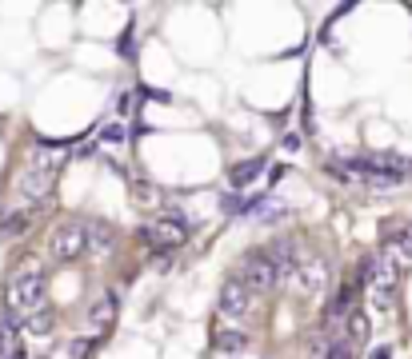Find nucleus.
Here are the masks:
<instances>
[{"instance_id":"1","label":"nucleus","mask_w":412,"mask_h":359,"mask_svg":"<svg viewBox=\"0 0 412 359\" xmlns=\"http://www.w3.org/2000/svg\"><path fill=\"white\" fill-rule=\"evenodd\" d=\"M4 303H8V320L20 323L25 315L44 308V272H40L37 260H25L13 272L8 287H4Z\"/></svg>"},{"instance_id":"2","label":"nucleus","mask_w":412,"mask_h":359,"mask_svg":"<svg viewBox=\"0 0 412 359\" xmlns=\"http://www.w3.org/2000/svg\"><path fill=\"white\" fill-rule=\"evenodd\" d=\"M140 244L149 252H173L185 244L188 235V223L180 220V216H156V220H144L140 223Z\"/></svg>"},{"instance_id":"3","label":"nucleus","mask_w":412,"mask_h":359,"mask_svg":"<svg viewBox=\"0 0 412 359\" xmlns=\"http://www.w3.org/2000/svg\"><path fill=\"white\" fill-rule=\"evenodd\" d=\"M85 223L88 220H61L56 228H52V235H49V256L52 260L68 263V260H80V256H85L88 252Z\"/></svg>"},{"instance_id":"4","label":"nucleus","mask_w":412,"mask_h":359,"mask_svg":"<svg viewBox=\"0 0 412 359\" xmlns=\"http://www.w3.org/2000/svg\"><path fill=\"white\" fill-rule=\"evenodd\" d=\"M237 280L249 292H273V287H280V268L268 252H249L237 268Z\"/></svg>"},{"instance_id":"5","label":"nucleus","mask_w":412,"mask_h":359,"mask_svg":"<svg viewBox=\"0 0 412 359\" xmlns=\"http://www.w3.org/2000/svg\"><path fill=\"white\" fill-rule=\"evenodd\" d=\"M280 287L296 292V296H316V292H325L328 287V263L320 260V256H304V252H300L296 268L288 272V280Z\"/></svg>"},{"instance_id":"6","label":"nucleus","mask_w":412,"mask_h":359,"mask_svg":"<svg viewBox=\"0 0 412 359\" xmlns=\"http://www.w3.org/2000/svg\"><path fill=\"white\" fill-rule=\"evenodd\" d=\"M249 303H252V292L240 284L237 275L220 287V299H216V315H220V327H240V320L249 315Z\"/></svg>"},{"instance_id":"7","label":"nucleus","mask_w":412,"mask_h":359,"mask_svg":"<svg viewBox=\"0 0 412 359\" xmlns=\"http://www.w3.org/2000/svg\"><path fill=\"white\" fill-rule=\"evenodd\" d=\"M64 160H68V144H52V140H37V144L28 148L25 168H32V172H49V176H56V172L64 168Z\"/></svg>"},{"instance_id":"8","label":"nucleus","mask_w":412,"mask_h":359,"mask_svg":"<svg viewBox=\"0 0 412 359\" xmlns=\"http://www.w3.org/2000/svg\"><path fill=\"white\" fill-rule=\"evenodd\" d=\"M116 292H104V296L88 308V332L92 335H104V332H113V323H116Z\"/></svg>"},{"instance_id":"9","label":"nucleus","mask_w":412,"mask_h":359,"mask_svg":"<svg viewBox=\"0 0 412 359\" xmlns=\"http://www.w3.org/2000/svg\"><path fill=\"white\" fill-rule=\"evenodd\" d=\"M52 184H56V176H49V172H32V168H25V172H20V180H16L20 196L32 200V204H44V200L52 196Z\"/></svg>"},{"instance_id":"10","label":"nucleus","mask_w":412,"mask_h":359,"mask_svg":"<svg viewBox=\"0 0 412 359\" xmlns=\"http://www.w3.org/2000/svg\"><path fill=\"white\" fill-rule=\"evenodd\" d=\"M85 235H88V252H92V256H113L116 232L104 220H88L85 223Z\"/></svg>"},{"instance_id":"11","label":"nucleus","mask_w":412,"mask_h":359,"mask_svg":"<svg viewBox=\"0 0 412 359\" xmlns=\"http://www.w3.org/2000/svg\"><path fill=\"white\" fill-rule=\"evenodd\" d=\"M37 220V211L32 208H16V211H0V240H16V235H25Z\"/></svg>"},{"instance_id":"12","label":"nucleus","mask_w":412,"mask_h":359,"mask_svg":"<svg viewBox=\"0 0 412 359\" xmlns=\"http://www.w3.org/2000/svg\"><path fill=\"white\" fill-rule=\"evenodd\" d=\"M249 347V335L240 332V327H216L213 332V351L216 355H240Z\"/></svg>"},{"instance_id":"13","label":"nucleus","mask_w":412,"mask_h":359,"mask_svg":"<svg viewBox=\"0 0 412 359\" xmlns=\"http://www.w3.org/2000/svg\"><path fill=\"white\" fill-rule=\"evenodd\" d=\"M16 327H25L28 335H49L52 327H56V315H52L49 308H40V311H32V315H25Z\"/></svg>"},{"instance_id":"14","label":"nucleus","mask_w":412,"mask_h":359,"mask_svg":"<svg viewBox=\"0 0 412 359\" xmlns=\"http://www.w3.org/2000/svg\"><path fill=\"white\" fill-rule=\"evenodd\" d=\"M261 172H264V160H244V164H237V168L228 172V184L232 188H249Z\"/></svg>"},{"instance_id":"15","label":"nucleus","mask_w":412,"mask_h":359,"mask_svg":"<svg viewBox=\"0 0 412 359\" xmlns=\"http://www.w3.org/2000/svg\"><path fill=\"white\" fill-rule=\"evenodd\" d=\"M344 339H349L352 347H361L364 339H368V315H364L361 308L349 315V323H344Z\"/></svg>"},{"instance_id":"16","label":"nucleus","mask_w":412,"mask_h":359,"mask_svg":"<svg viewBox=\"0 0 412 359\" xmlns=\"http://www.w3.org/2000/svg\"><path fill=\"white\" fill-rule=\"evenodd\" d=\"M100 347V339H88V335H76V339H68L61 351V359H88L92 351Z\"/></svg>"},{"instance_id":"17","label":"nucleus","mask_w":412,"mask_h":359,"mask_svg":"<svg viewBox=\"0 0 412 359\" xmlns=\"http://www.w3.org/2000/svg\"><path fill=\"white\" fill-rule=\"evenodd\" d=\"M125 136H128V132H125V124H113L108 132H104V140H108V144H125Z\"/></svg>"},{"instance_id":"18","label":"nucleus","mask_w":412,"mask_h":359,"mask_svg":"<svg viewBox=\"0 0 412 359\" xmlns=\"http://www.w3.org/2000/svg\"><path fill=\"white\" fill-rule=\"evenodd\" d=\"M368 359H397V351H392L388 344H380V347H373V351H368Z\"/></svg>"},{"instance_id":"19","label":"nucleus","mask_w":412,"mask_h":359,"mask_svg":"<svg viewBox=\"0 0 412 359\" xmlns=\"http://www.w3.org/2000/svg\"><path fill=\"white\" fill-rule=\"evenodd\" d=\"M52 359H56V355H52Z\"/></svg>"}]
</instances>
